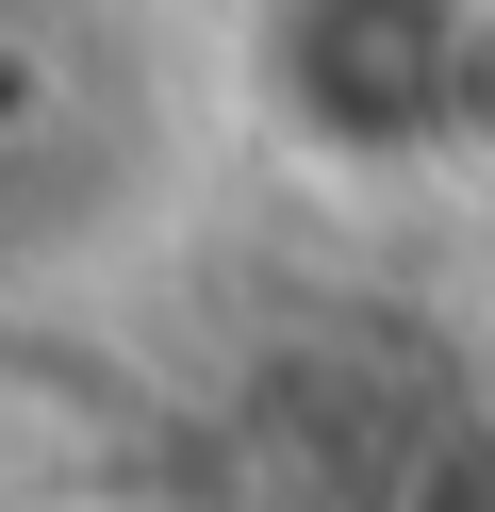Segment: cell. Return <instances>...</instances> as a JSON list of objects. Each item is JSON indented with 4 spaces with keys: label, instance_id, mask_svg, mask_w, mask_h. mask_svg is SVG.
Listing matches in <instances>:
<instances>
[{
    "label": "cell",
    "instance_id": "cell-4",
    "mask_svg": "<svg viewBox=\"0 0 495 512\" xmlns=\"http://www.w3.org/2000/svg\"><path fill=\"white\" fill-rule=\"evenodd\" d=\"M0 512H17V496H0Z\"/></svg>",
    "mask_w": 495,
    "mask_h": 512
},
{
    "label": "cell",
    "instance_id": "cell-3",
    "mask_svg": "<svg viewBox=\"0 0 495 512\" xmlns=\"http://www.w3.org/2000/svg\"><path fill=\"white\" fill-rule=\"evenodd\" d=\"M446 413H479V430H495V281H479V314H462V397Z\"/></svg>",
    "mask_w": 495,
    "mask_h": 512
},
{
    "label": "cell",
    "instance_id": "cell-2",
    "mask_svg": "<svg viewBox=\"0 0 495 512\" xmlns=\"http://www.w3.org/2000/svg\"><path fill=\"white\" fill-rule=\"evenodd\" d=\"M347 512H495V430L479 413H429L413 446H380L347 479Z\"/></svg>",
    "mask_w": 495,
    "mask_h": 512
},
{
    "label": "cell",
    "instance_id": "cell-1",
    "mask_svg": "<svg viewBox=\"0 0 495 512\" xmlns=\"http://www.w3.org/2000/svg\"><path fill=\"white\" fill-rule=\"evenodd\" d=\"M231 83L330 182H495V0H248Z\"/></svg>",
    "mask_w": 495,
    "mask_h": 512
}]
</instances>
